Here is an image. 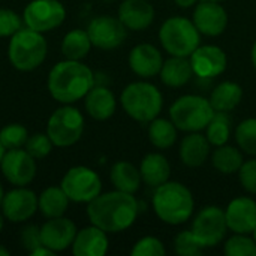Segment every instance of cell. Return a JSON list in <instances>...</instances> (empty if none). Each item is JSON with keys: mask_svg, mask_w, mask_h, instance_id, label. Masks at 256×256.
<instances>
[{"mask_svg": "<svg viewBox=\"0 0 256 256\" xmlns=\"http://www.w3.org/2000/svg\"><path fill=\"white\" fill-rule=\"evenodd\" d=\"M87 216L92 225L106 234H117L130 228L136 220L138 201L132 194L117 189L105 192L88 202Z\"/></svg>", "mask_w": 256, "mask_h": 256, "instance_id": "cell-1", "label": "cell"}, {"mask_svg": "<svg viewBox=\"0 0 256 256\" xmlns=\"http://www.w3.org/2000/svg\"><path fill=\"white\" fill-rule=\"evenodd\" d=\"M46 86L54 100L72 105L86 98L94 86V74L81 60L64 58L52 66Z\"/></svg>", "mask_w": 256, "mask_h": 256, "instance_id": "cell-2", "label": "cell"}, {"mask_svg": "<svg viewBox=\"0 0 256 256\" xmlns=\"http://www.w3.org/2000/svg\"><path fill=\"white\" fill-rule=\"evenodd\" d=\"M153 210L156 216L166 225L178 226L186 224L195 210V200L189 188L180 182H166L154 188Z\"/></svg>", "mask_w": 256, "mask_h": 256, "instance_id": "cell-3", "label": "cell"}, {"mask_svg": "<svg viewBox=\"0 0 256 256\" xmlns=\"http://www.w3.org/2000/svg\"><path fill=\"white\" fill-rule=\"evenodd\" d=\"M120 104L130 118L140 123H150L153 118L159 117L164 106V98L154 84L148 81H135L123 88Z\"/></svg>", "mask_w": 256, "mask_h": 256, "instance_id": "cell-4", "label": "cell"}, {"mask_svg": "<svg viewBox=\"0 0 256 256\" xmlns=\"http://www.w3.org/2000/svg\"><path fill=\"white\" fill-rule=\"evenodd\" d=\"M46 52L48 44L44 33L34 32L28 27H21L14 36H10L8 57L10 64L21 72L38 69L45 62Z\"/></svg>", "mask_w": 256, "mask_h": 256, "instance_id": "cell-5", "label": "cell"}, {"mask_svg": "<svg viewBox=\"0 0 256 256\" xmlns=\"http://www.w3.org/2000/svg\"><path fill=\"white\" fill-rule=\"evenodd\" d=\"M159 40L170 56L190 57V54L201 45V33L192 20L171 16L160 26Z\"/></svg>", "mask_w": 256, "mask_h": 256, "instance_id": "cell-6", "label": "cell"}, {"mask_svg": "<svg viewBox=\"0 0 256 256\" xmlns=\"http://www.w3.org/2000/svg\"><path fill=\"white\" fill-rule=\"evenodd\" d=\"M214 110L207 98L198 94L180 96L170 108V118L178 130L201 132L214 116Z\"/></svg>", "mask_w": 256, "mask_h": 256, "instance_id": "cell-7", "label": "cell"}, {"mask_svg": "<svg viewBox=\"0 0 256 256\" xmlns=\"http://www.w3.org/2000/svg\"><path fill=\"white\" fill-rule=\"evenodd\" d=\"M84 132V117L81 111L72 105L57 108L48 118L46 135L54 147L66 148L76 144Z\"/></svg>", "mask_w": 256, "mask_h": 256, "instance_id": "cell-8", "label": "cell"}, {"mask_svg": "<svg viewBox=\"0 0 256 256\" xmlns=\"http://www.w3.org/2000/svg\"><path fill=\"white\" fill-rule=\"evenodd\" d=\"M62 189L72 202L88 204L102 194V180L88 166H72L66 171L60 183Z\"/></svg>", "mask_w": 256, "mask_h": 256, "instance_id": "cell-9", "label": "cell"}, {"mask_svg": "<svg viewBox=\"0 0 256 256\" xmlns=\"http://www.w3.org/2000/svg\"><path fill=\"white\" fill-rule=\"evenodd\" d=\"M190 231L204 249L216 248L225 238L228 231L225 210L216 206L201 208L194 218Z\"/></svg>", "mask_w": 256, "mask_h": 256, "instance_id": "cell-10", "label": "cell"}, {"mask_svg": "<svg viewBox=\"0 0 256 256\" xmlns=\"http://www.w3.org/2000/svg\"><path fill=\"white\" fill-rule=\"evenodd\" d=\"M64 18L66 9L58 0H32L22 12L24 26L39 33L57 28Z\"/></svg>", "mask_w": 256, "mask_h": 256, "instance_id": "cell-11", "label": "cell"}, {"mask_svg": "<svg viewBox=\"0 0 256 256\" xmlns=\"http://www.w3.org/2000/svg\"><path fill=\"white\" fill-rule=\"evenodd\" d=\"M0 170L12 186H28L36 177V159L26 148L6 150Z\"/></svg>", "mask_w": 256, "mask_h": 256, "instance_id": "cell-12", "label": "cell"}, {"mask_svg": "<svg viewBox=\"0 0 256 256\" xmlns=\"http://www.w3.org/2000/svg\"><path fill=\"white\" fill-rule=\"evenodd\" d=\"M126 27L118 16L99 15L88 22L87 33L93 46L100 50H114L126 39Z\"/></svg>", "mask_w": 256, "mask_h": 256, "instance_id": "cell-13", "label": "cell"}, {"mask_svg": "<svg viewBox=\"0 0 256 256\" xmlns=\"http://www.w3.org/2000/svg\"><path fill=\"white\" fill-rule=\"evenodd\" d=\"M0 208L4 219L12 224H22L32 219L39 210L38 196L26 186H15V189L4 194Z\"/></svg>", "mask_w": 256, "mask_h": 256, "instance_id": "cell-14", "label": "cell"}, {"mask_svg": "<svg viewBox=\"0 0 256 256\" xmlns=\"http://www.w3.org/2000/svg\"><path fill=\"white\" fill-rule=\"evenodd\" d=\"M192 21L201 34L214 38L225 32L228 26V14L220 2L200 0L195 4Z\"/></svg>", "mask_w": 256, "mask_h": 256, "instance_id": "cell-15", "label": "cell"}, {"mask_svg": "<svg viewBox=\"0 0 256 256\" xmlns=\"http://www.w3.org/2000/svg\"><path fill=\"white\" fill-rule=\"evenodd\" d=\"M194 74L201 78H214L225 72L226 52L218 45H200L189 57Z\"/></svg>", "mask_w": 256, "mask_h": 256, "instance_id": "cell-16", "label": "cell"}, {"mask_svg": "<svg viewBox=\"0 0 256 256\" xmlns=\"http://www.w3.org/2000/svg\"><path fill=\"white\" fill-rule=\"evenodd\" d=\"M76 231L78 230L70 219H66L63 216L48 219L40 226V242L45 248H48L54 254H58L72 246Z\"/></svg>", "mask_w": 256, "mask_h": 256, "instance_id": "cell-17", "label": "cell"}, {"mask_svg": "<svg viewBox=\"0 0 256 256\" xmlns=\"http://www.w3.org/2000/svg\"><path fill=\"white\" fill-rule=\"evenodd\" d=\"M225 218L228 230L234 234H252L256 228V201L250 196L232 200L225 210Z\"/></svg>", "mask_w": 256, "mask_h": 256, "instance_id": "cell-18", "label": "cell"}, {"mask_svg": "<svg viewBox=\"0 0 256 256\" xmlns=\"http://www.w3.org/2000/svg\"><path fill=\"white\" fill-rule=\"evenodd\" d=\"M129 68L142 80L153 78L160 74L164 57L160 51L152 44H138L129 52Z\"/></svg>", "mask_w": 256, "mask_h": 256, "instance_id": "cell-19", "label": "cell"}, {"mask_svg": "<svg viewBox=\"0 0 256 256\" xmlns=\"http://www.w3.org/2000/svg\"><path fill=\"white\" fill-rule=\"evenodd\" d=\"M118 20L128 30L142 32L154 21V8L147 0H123L118 6Z\"/></svg>", "mask_w": 256, "mask_h": 256, "instance_id": "cell-20", "label": "cell"}, {"mask_svg": "<svg viewBox=\"0 0 256 256\" xmlns=\"http://www.w3.org/2000/svg\"><path fill=\"white\" fill-rule=\"evenodd\" d=\"M110 242L104 230L90 225L76 231L72 243V254L75 256H104L108 252Z\"/></svg>", "mask_w": 256, "mask_h": 256, "instance_id": "cell-21", "label": "cell"}, {"mask_svg": "<svg viewBox=\"0 0 256 256\" xmlns=\"http://www.w3.org/2000/svg\"><path fill=\"white\" fill-rule=\"evenodd\" d=\"M86 111L94 120L104 122L114 116L117 99L114 93L105 86H93L84 98Z\"/></svg>", "mask_w": 256, "mask_h": 256, "instance_id": "cell-22", "label": "cell"}, {"mask_svg": "<svg viewBox=\"0 0 256 256\" xmlns=\"http://www.w3.org/2000/svg\"><path fill=\"white\" fill-rule=\"evenodd\" d=\"M210 147L212 144L206 135H201L200 132H189L180 142V160L189 168L202 166L210 156Z\"/></svg>", "mask_w": 256, "mask_h": 256, "instance_id": "cell-23", "label": "cell"}, {"mask_svg": "<svg viewBox=\"0 0 256 256\" xmlns=\"http://www.w3.org/2000/svg\"><path fill=\"white\" fill-rule=\"evenodd\" d=\"M142 183L150 188H158L170 180L171 165L168 159L160 153H148L142 158L140 165Z\"/></svg>", "mask_w": 256, "mask_h": 256, "instance_id": "cell-24", "label": "cell"}, {"mask_svg": "<svg viewBox=\"0 0 256 256\" xmlns=\"http://www.w3.org/2000/svg\"><path fill=\"white\" fill-rule=\"evenodd\" d=\"M159 75L165 86L178 88V87L186 86L195 74H194L189 57L171 56V58L164 62V66Z\"/></svg>", "mask_w": 256, "mask_h": 256, "instance_id": "cell-25", "label": "cell"}, {"mask_svg": "<svg viewBox=\"0 0 256 256\" xmlns=\"http://www.w3.org/2000/svg\"><path fill=\"white\" fill-rule=\"evenodd\" d=\"M110 180L114 189L132 195L140 190L142 183L140 168H136L128 160H118L112 165L110 171Z\"/></svg>", "mask_w": 256, "mask_h": 256, "instance_id": "cell-26", "label": "cell"}, {"mask_svg": "<svg viewBox=\"0 0 256 256\" xmlns=\"http://www.w3.org/2000/svg\"><path fill=\"white\" fill-rule=\"evenodd\" d=\"M70 200L62 189V186H50L38 196V208L46 219L60 218L66 213Z\"/></svg>", "mask_w": 256, "mask_h": 256, "instance_id": "cell-27", "label": "cell"}, {"mask_svg": "<svg viewBox=\"0 0 256 256\" xmlns=\"http://www.w3.org/2000/svg\"><path fill=\"white\" fill-rule=\"evenodd\" d=\"M242 99H243V88L240 87V84L234 81H224L213 88L208 100L214 111L230 112L238 106Z\"/></svg>", "mask_w": 256, "mask_h": 256, "instance_id": "cell-28", "label": "cell"}, {"mask_svg": "<svg viewBox=\"0 0 256 256\" xmlns=\"http://www.w3.org/2000/svg\"><path fill=\"white\" fill-rule=\"evenodd\" d=\"M93 44L87 30L74 28L68 32L62 40V54L68 60H82L90 52Z\"/></svg>", "mask_w": 256, "mask_h": 256, "instance_id": "cell-29", "label": "cell"}, {"mask_svg": "<svg viewBox=\"0 0 256 256\" xmlns=\"http://www.w3.org/2000/svg\"><path fill=\"white\" fill-rule=\"evenodd\" d=\"M244 162L243 152L237 147L224 144L216 147V150L212 154V164L213 166L225 176H231L240 171L242 165Z\"/></svg>", "mask_w": 256, "mask_h": 256, "instance_id": "cell-30", "label": "cell"}, {"mask_svg": "<svg viewBox=\"0 0 256 256\" xmlns=\"http://www.w3.org/2000/svg\"><path fill=\"white\" fill-rule=\"evenodd\" d=\"M177 128L170 118L156 117L148 124V140L159 150H168L177 141Z\"/></svg>", "mask_w": 256, "mask_h": 256, "instance_id": "cell-31", "label": "cell"}, {"mask_svg": "<svg viewBox=\"0 0 256 256\" xmlns=\"http://www.w3.org/2000/svg\"><path fill=\"white\" fill-rule=\"evenodd\" d=\"M206 136L208 142L214 147L224 146L230 141L231 136V118L228 112L216 111L213 118L206 128Z\"/></svg>", "mask_w": 256, "mask_h": 256, "instance_id": "cell-32", "label": "cell"}, {"mask_svg": "<svg viewBox=\"0 0 256 256\" xmlns=\"http://www.w3.org/2000/svg\"><path fill=\"white\" fill-rule=\"evenodd\" d=\"M238 148L250 156H256V118H246L236 128Z\"/></svg>", "mask_w": 256, "mask_h": 256, "instance_id": "cell-33", "label": "cell"}, {"mask_svg": "<svg viewBox=\"0 0 256 256\" xmlns=\"http://www.w3.org/2000/svg\"><path fill=\"white\" fill-rule=\"evenodd\" d=\"M226 256H256V242L249 234H234L224 246Z\"/></svg>", "mask_w": 256, "mask_h": 256, "instance_id": "cell-34", "label": "cell"}, {"mask_svg": "<svg viewBox=\"0 0 256 256\" xmlns=\"http://www.w3.org/2000/svg\"><path fill=\"white\" fill-rule=\"evenodd\" d=\"M28 138L27 129L20 123H10L0 129V142L6 150L22 148Z\"/></svg>", "mask_w": 256, "mask_h": 256, "instance_id": "cell-35", "label": "cell"}, {"mask_svg": "<svg viewBox=\"0 0 256 256\" xmlns=\"http://www.w3.org/2000/svg\"><path fill=\"white\" fill-rule=\"evenodd\" d=\"M176 254L180 256H200L204 252L201 243L195 238L192 231H182L174 238Z\"/></svg>", "mask_w": 256, "mask_h": 256, "instance_id": "cell-36", "label": "cell"}, {"mask_svg": "<svg viewBox=\"0 0 256 256\" xmlns=\"http://www.w3.org/2000/svg\"><path fill=\"white\" fill-rule=\"evenodd\" d=\"M130 255L132 256H165L166 255V249H165V244L162 243V240L156 238V237H152V236H147V237H142L140 238L132 250H130Z\"/></svg>", "mask_w": 256, "mask_h": 256, "instance_id": "cell-37", "label": "cell"}, {"mask_svg": "<svg viewBox=\"0 0 256 256\" xmlns=\"http://www.w3.org/2000/svg\"><path fill=\"white\" fill-rule=\"evenodd\" d=\"M54 144L50 140V136L46 134H34L32 136L27 138L24 148L34 158V159H44L46 158L51 150H52Z\"/></svg>", "mask_w": 256, "mask_h": 256, "instance_id": "cell-38", "label": "cell"}, {"mask_svg": "<svg viewBox=\"0 0 256 256\" xmlns=\"http://www.w3.org/2000/svg\"><path fill=\"white\" fill-rule=\"evenodd\" d=\"M22 27L21 16L10 9H0V38H10Z\"/></svg>", "mask_w": 256, "mask_h": 256, "instance_id": "cell-39", "label": "cell"}, {"mask_svg": "<svg viewBox=\"0 0 256 256\" xmlns=\"http://www.w3.org/2000/svg\"><path fill=\"white\" fill-rule=\"evenodd\" d=\"M237 174H238L242 188L248 194L256 195V159L244 160Z\"/></svg>", "mask_w": 256, "mask_h": 256, "instance_id": "cell-40", "label": "cell"}, {"mask_svg": "<svg viewBox=\"0 0 256 256\" xmlns=\"http://www.w3.org/2000/svg\"><path fill=\"white\" fill-rule=\"evenodd\" d=\"M21 243L28 250V254L32 250H34L36 248L42 246V242H40V228H38L34 225L26 226L22 230V232H21Z\"/></svg>", "mask_w": 256, "mask_h": 256, "instance_id": "cell-41", "label": "cell"}, {"mask_svg": "<svg viewBox=\"0 0 256 256\" xmlns=\"http://www.w3.org/2000/svg\"><path fill=\"white\" fill-rule=\"evenodd\" d=\"M30 255L32 256H52L54 255V252H52V250H50L48 248H45V246L42 244V246L36 248L34 250H32V252H30Z\"/></svg>", "mask_w": 256, "mask_h": 256, "instance_id": "cell-42", "label": "cell"}, {"mask_svg": "<svg viewBox=\"0 0 256 256\" xmlns=\"http://www.w3.org/2000/svg\"><path fill=\"white\" fill-rule=\"evenodd\" d=\"M176 2V4L178 6V8H183V9H188V8H192V6H195L200 0H174Z\"/></svg>", "mask_w": 256, "mask_h": 256, "instance_id": "cell-43", "label": "cell"}, {"mask_svg": "<svg viewBox=\"0 0 256 256\" xmlns=\"http://www.w3.org/2000/svg\"><path fill=\"white\" fill-rule=\"evenodd\" d=\"M250 60H252V64L256 69V40L255 44L252 45V50H250Z\"/></svg>", "mask_w": 256, "mask_h": 256, "instance_id": "cell-44", "label": "cell"}, {"mask_svg": "<svg viewBox=\"0 0 256 256\" xmlns=\"http://www.w3.org/2000/svg\"><path fill=\"white\" fill-rule=\"evenodd\" d=\"M0 256H9V250L2 244H0Z\"/></svg>", "mask_w": 256, "mask_h": 256, "instance_id": "cell-45", "label": "cell"}, {"mask_svg": "<svg viewBox=\"0 0 256 256\" xmlns=\"http://www.w3.org/2000/svg\"><path fill=\"white\" fill-rule=\"evenodd\" d=\"M4 153H6V148H4L3 144L0 142V164H2V159H3V156H4Z\"/></svg>", "mask_w": 256, "mask_h": 256, "instance_id": "cell-46", "label": "cell"}, {"mask_svg": "<svg viewBox=\"0 0 256 256\" xmlns=\"http://www.w3.org/2000/svg\"><path fill=\"white\" fill-rule=\"evenodd\" d=\"M4 216L3 214H0V232H2V230H3V224H4Z\"/></svg>", "mask_w": 256, "mask_h": 256, "instance_id": "cell-47", "label": "cell"}, {"mask_svg": "<svg viewBox=\"0 0 256 256\" xmlns=\"http://www.w3.org/2000/svg\"><path fill=\"white\" fill-rule=\"evenodd\" d=\"M3 196H4V192H3V188H2V184H0V206H2Z\"/></svg>", "mask_w": 256, "mask_h": 256, "instance_id": "cell-48", "label": "cell"}, {"mask_svg": "<svg viewBox=\"0 0 256 256\" xmlns=\"http://www.w3.org/2000/svg\"><path fill=\"white\" fill-rule=\"evenodd\" d=\"M252 237H254V240H255V242H256V228H255V230H254V232H252Z\"/></svg>", "mask_w": 256, "mask_h": 256, "instance_id": "cell-49", "label": "cell"}, {"mask_svg": "<svg viewBox=\"0 0 256 256\" xmlns=\"http://www.w3.org/2000/svg\"><path fill=\"white\" fill-rule=\"evenodd\" d=\"M212 2H224V0H212Z\"/></svg>", "mask_w": 256, "mask_h": 256, "instance_id": "cell-50", "label": "cell"}]
</instances>
